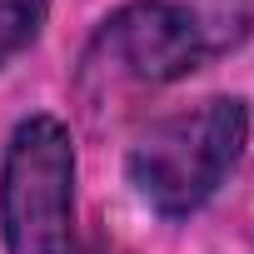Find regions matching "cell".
Returning a JSON list of instances; mask_svg holds the SVG:
<instances>
[{
    "label": "cell",
    "instance_id": "obj_1",
    "mask_svg": "<svg viewBox=\"0 0 254 254\" xmlns=\"http://www.w3.org/2000/svg\"><path fill=\"white\" fill-rule=\"evenodd\" d=\"M249 20L244 0H130L90 35L80 55V90L95 105L165 90L234 50Z\"/></svg>",
    "mask_w": 254,
    "mask_h": 254
},
{
    "label": "cell",
    "instance_id": "obj_2",
    "mask_svg": "<svg viewBox=\"0 0 254 254\" xmlns=\"http://www.w3.org/2000/svg\"><path fill=\"white\" fill-rule=\"evenodd\" d=\"M244 145H249V100L209 95L190 110L155 120L135 140L125 175L160 219H190L239 170Z\"/></svg>",
    "mask_w": 254,
    "mask_h": 254
},
{
    "label": "cell",
    "instance_id": "obj_3",
    "mask_svg": "<svg viewBox=\"0 0 254 254\" xmlns=\"http://www.w3.org/2000/svg\"><path fill=\"white\" fill-rule=\"evenodd\" d=\"M5 254H75V140L60 115H25L0 155Z\"/></svg>",
    "mask_w": 254,
    "mask_h": 254
},
{
    "label": "cell",
    "instance_id": "obj_4",
    "mask_svg": "<svg viewBox=\"0 0 254 254\" xmlns=\"http://www.w3.org/2000/svg\"><path fill=\"white\" fill-rule=\"evenodd\" d=\"M50 20V0H0V70L25 55Z\"/></svg>",
    "mask_w": 254,
    "mask_h": 254
},
{
    "label": "cell",
    "instance_id": "obj_5",
    "mask_svg": "<svg viewBox=\"0 0 254 254\" xmlns=\"http://www.w3.org/2000/svg\"><path fill=\"white\" fill-rule=\"evenodd\" d=\"M75 254H115V249H105V244H80Z\"/></svg>",
    "mask_w": 254,
    "mask_h": 254
}]
</instances>
